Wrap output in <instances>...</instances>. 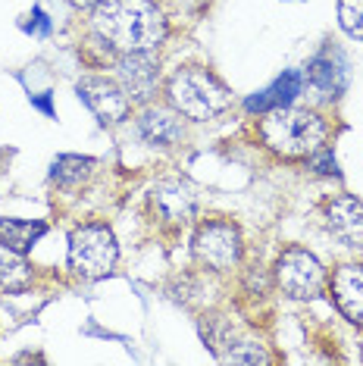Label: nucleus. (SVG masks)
<instances>
[{
    "mask_svg": "<svg viewBox=\"0 0 363 366\" xmlns=\"http://www.w3.org/2000/svg\"><path fill=\"white\" fill-rule=\"evenodd\" d=\"M91 26L116 54L156 51L169 31L166 13L156 0H101L91 13Z\"/></svg>",
    "mask_w": 363,
    "mask_h": 366,
    "instance_id": "nucleus-1",
    "label": "nucleus"
},
{
    "mask_svg": "<svg viewBox=\"0 0 363 366\" xmlns=\"http://www.w3.org/2000/svg\"><path fill=\"white\" fill-rule=\"evenodd\" d=\"M260 138L272 154L285 157V160H307L319 147H326L329 126L319 113L288 104L263 113Z\"/></svg>",
    "mask_w": 363,
    "mask_h": 366,
    "instance_id": "nucleus-2",
    "label": "nucleus"
},
{
    "mask_svg": "<svg viewBox=\"0 0 363 366\" xmlns=\"http://www.w3.org/2000/svg\"><path fill=\"white\" fill-rule=\"evenodd\" d=\"M166 101L192 122H210L232 107V91L217 72L204 66H182L166 81Z\"/></svg>",
    "mask_w": 363,
    "mask_h": 366,
    "instance_id": "nucleus-3",
    "label": "nucleus"
},
{
    "mask_svg": "<svg viewBox=\"0 0 363 366\" xmlns=\"http://www.w3.org/2000/svg\"><path fill=\"white\" fill-rule=\"evenodd\" d=\"M119 257V244L110 226L104 222H88V226L72 229L69 235V269L81 279H104L113 272Z\"/></svg>",
    "mask_w": 363,
    "mask_h": 366,
    "instance_id": "nucleus-4",
    "label": "nucleus"
},
{
    "mask_svg": "<svg viewBox=\"0 0 363 366\" xmlns=\"http://www.w3.org/2000/svg\"><path fill=\"white\" fill-rule=\"evenodd\" d=\"M192 251H194V260L207 266V269H217V272L235 269L242 263V251H244L242 229L232 219H204L194 229Z\"/></svg>",
    "mask_w": 363,
    "mask_h": 366,
    "instance_id": "nucleus-5",
    "label": "nucleus"
},
{
    "mask_svg": "<svg viewBox=\"0 0 363 366\" xmlns=\"http://www.w3.org/2000/svg\"><path fill=\"white\" fill-rule=\"evenodd\" d=\"M276 285L294 301H310L326 288V269L307 247H285L272 269Z\"/></svg>",
    "mask_w": 363,
    "mask_h": 366,
    "instance_id": "nucleus-6",
    "label": "nucleus"
},
{
    "mask_svg": "<svg viewBox=\"0 0 363 366\" xmlns=\"http://www.w3.org/2000/svg\"><path fill=\"white\" fill-rule=\"evenodd\" d=\"M76 91H79L81 104L97 116L101 126H119L122 119H129L131 101L119 81L104 79V76H85V79H79Z\"/></svg>",
    "mask_w": 363,
    "mask_h": 366,
    "instance_id": "nucleus-7",
    "label": "nucleus"
},
{
    "mask_svg": "<svg viewBox=\"0 0 363 366\" xmlns=\"http://www.w3.org/2000/svg\"><path fill=\"white\" fill-rule=\"evenodd\" d=\"M151 207H154V213L160 216V222H166L172 229H182L192 219H197L201 197H197L192 182L163 179V182H156L154 191H151Z\"/></svg>",
    "mask_w": 363,
    "mask_h": 366,
    "instance_id": "nucleus-8",
    "label": "nucleus"
},
{
    "mask_svg": "<svg viewBox=\"0 0 363 366\" xmlns=\"http://www.w3.org/2000/svg\"><path fill=\"white\" fill-rule=\"evenodd\" d=\"M116 81L129 94L131 104H151L160 91V60L154 51L119 54L116 56Z\"/></svg>",
    "mask_w": 363,
    "mask_h": 366,
    "instance_id": "nucleus-9",
    "label": "nucleus"
},
{
    "mask_svg": "<svg viewBox=\"0 0 363 366\" xmlns=\"http://www.w3.org/2000/svg\"><path fill=\"white\" fill-rule=\"evenodd\" d=\"M323 226L338 244L357 251L363 247V204L351 194H338L323 207Z\"/></svg>",
    "mask_w": 363,
    "mask_h": 366,
    "instance_id": "nucleus-10",
    "label": "nucleus"
},
{
    "mask_svg": "<svg viewBox=\"0 0 363 366\" xmlns=\"http://www.w3.org/2000/svg\"><path fill=\"white\" fill-rule=\"evenodd\" d=\"M329 288H332V301L344 313V320L363 326V263L338 266L329 279Z\"/></svg>",
    "mask_w": 363,
    "mask_h": 366,
    "instance_id": "nucleus-11",
    "label": "nucleus"
},
{
    "mask_svg": "<svg viewBox=\"0 0 363 366\" xmlns=\"http://www.w3.org/2000/svg\"><path fill=\"white\" fill-rule=\"evenodd\" d=\"M138 132L151 147H176L185 138V129H182V116L172 110V107H156L147 104L141 116H138Z\"/></svg>",
    "mask_w": 363,
    "mask_h": 366,
    "instance_id": "nucleus-12",
    "label": "nucleus"
},
{
    "mask_svg": "<svg viewBox=\"0 0 363 366\" xmlns=\"http://www.w3.org/2000/svg\"><path fill=\"white\" fill-rule=\"evenodd\" d=\"M301 88H304V76L298 69H288V72H282V76L272 81L269 88H263L260 94H254L251 101H247V110L251 113H267V110H276V107H288L294 97L301 94Z\"/></svg>",
    "mask_w": 363,
    "mask_h": 366,
    "instance_id": "nucleus-13",
    "label": "nucleus"
},
{
    "mask_svg": "<svg viewBox=\"0 0 363 366\" xmlns=\"http://www.w3.org/2000/svg\"><path fill=\"white\" fill-rule=\"evenodd\" d=\"M307 81L319 97H338L344 91V69L335 66L329 54H323L307 66Z\"/></svg>",
    "mask_w": 363,
    "mask_h": 366,
    "instance_id": "nucleus-14",
    "label": "nucleus"
},
{
    "mask_svg": "<svg viewBox=\"0 0 363 366\" xmlns=\"http://www.w3.org/2000/svg\"><path fill=\"white\" fill-rule=\"evenodd\" d=\"M31 285V266L19 251L0 241V291H26Z\"/></svg>",
    "mask_w": 363,
    "mask_h": 366,
    "instance_id": "nucleus-15",
    "label": "nucleus"
},
{
    "mask_svg": "<svg viewBox=\"0 0 363 366\" xmlns=\"http://www.w3.org/2000/svg\"><path fill=\"white\" fill-rule=\"evenodd\" d=\"M44 232H47V226L41 219H0V241L19 254L31 251Z\"/></svg>",
    "mask_w": 363,
    "mask_h": 366,
    "instance_id": "nucleus-16",
    "label": "nucleus"
},
{
    "mask_svg": "<svg viewBox=\"0 0 363 366\" xmlns=\"http://www.w3.org/2000/svg\"><path fill=\"white\" fill-rule=\"evenodd\" d=\"M91 172H94V160L91 157H79V154H63L51 166V179L60 188H69V191L85 185L91 179Z\"/></svg>",
    "mask_w": 363,
    "mask_h": 366,
    "instance_id": "nucleus-17",
    "label": "nucleus"
},
{
    "mask_svg": "<svg viewBox=\"0 0 363 366\" xmlns=\"http://www.w3.org/2000/svg\"><path fill=\"white\" fill-rule=\"evenodd\" d=\"M338 22L351 38L363 41V0H338Z\"/></svg>",
    "mask_w": 363,
    "mask_h": 366,
    "instance_id": "nucleus-18",
    "label": "nucleus"
},
{
    "mask_svg": "<svg viewBox=\"0 0 363 366\" xmlns=\"http://www.w3.org/2000/svg\"><path fill=\"white\" fill-rule=\"evenodd\" d=\"M307 160H310L313 169L323 172V176H338V163H335V157L329 154L326 147H319V151L313 154V157H307Z\"/></svg>",
    "mask_w": 363,
    "mask_h": 366,
    "instance_id": "nucleus-19",
    "label": "nucleus"
},
{
    "mask_svg": "<svg viewBox=\"0 0 363 366\" xmlns=\"http://www.w3.org/2000/svg\"><path fill=\"white\" fill-rule=\"evenodd\" d=\"M166 4L172 6V13H179V16H201L210 6V0H166Z\"/></svg>",
    "mask_w": 363,
    "mask_h": 366,
    "instance_id": "nucleus-20",
    "label": "nucleus"
},
{
    "mask_svg": "<svg viewBox=\"0 0 363 366\" xmlns=\"http://www.w3.org/2000/svg\"><path fill=\"white\" fill-rule=\"evenodd\" d=\"M72 6H76V10H85V13H94L97 10V4H101V0H69Z\"/></svg>",
    "mask_w": 363,
    "mask_h": 366,
    "instance_id": "nucleus-21",
    "label": "nucleus"
},
{
    "mask_svg": "<svg viewBox=\"0 0 363 366\" xmlns=\"http://www.w3.org/2000/svg\"><path fill=\"white\" fill-rule=\"evenodd\" d=\"M35 107H38L41 113L54 116V107H51V94H41V97H35Z\"/></svg>",
    "mask_w": 363,
    "mask_h": 366,
    "instance_id": "nucleus-22",
    "label": "nucleus"
}]
</instances>
